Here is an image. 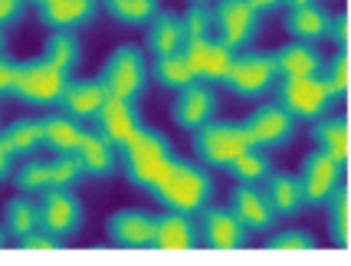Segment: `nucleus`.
Here are the masks:
<instances>
[{
    "label": "nucleus",
    "instance_id": "f257e3e1",
    "mask_svg": "<svg viewBox=\"0 0 351 266\" xmlns=\"http://www.w3.org/2000/svg\"><path fill=\"white\" fill-rule=\"evenodd\" d=\"M154 201L165 210L174 214H197L200 207H207L214 197V178L200 161H187V158H174L168 165V171L154 181V188L148 191Z\"/></svg>",
    "mask_w": 351,
    "mask_h": 266
},
{
    "label": "nucleus",
    "instance_id": "f03ea898",
    "mask_svg": "<svg viewBox=\"0 0 351 266\" xmlns=\"http://www.w3.org/2000/svg\"><path fill=\"white\" fill-rule=\"evenodd\" d=\"M174 158H178L174 145L158 128L141 125L135 138L119 152V165H122L125 178H128V184L135 191H152L154 181L168 171V165Z\"/></svg>",
    "mask_w": 351,
    "mask_h": 266
},
{
    "label": "nucleus",
    "instance_id": "7ed1b4c3",
    "mask_svg": "<svg viewBox=\"0 0 351 266\" xmlns=\"http://www.w3.org/2000/svg\"><path fill=\"white\" fill-rule=\"evenodd\" d=\"M99 82L108 95L115 99H128V102H141L148 93V56L138 43H122L106 56V63L99 69Z\"/></svg>",
    "mask_w": 351,
    "mask_h": 266
},
{
    "label": "nucleus",
    "instance_id": "20e7f679",
    "mask_svg": "<svg viewBox=\"0 0 351 266\" xmlns=\"http://www.w3.org/2000/svg\"><path fill=\"white\" fill-rule=\"evenodd\" d=\"M73 73H66L60 66H53L46 56L40 60H16V73H14V89L10 95H16L20 102L27 106H40V109H53L60 106L62 93L69 86Z\"/></svg>",
    "mask_w": 351,
    "mask_h": 266
},
{
    "label": "nucleus",
    "instance_id": "39448f33",
    "mask_svg": "<svg viewBox=\"0 0 351 266\" xmlns=\"http://www.w3.org/2000/svg\"><path fill=\"white\" fill-rule=\"evenodd\" d=\"M191 145H194V155L200 158L204 168H230V161L240 152L253 148V138H250L243 122L210 119L191 132Z\"/></svg>",
    "mask_w": 351,
    "mask_h": 266
},
{
    "label": "nucleus",
    "instance_id": "423d86ee",
    "mask_svg": "<svg viewBox=\"0 0 351 266\" xmlns=\"http://www.w3.org/2000/svg\"><path fill=\"white\" fill-rule=\"evenodd\" d=\"M276 106L289 112L295 122H315L328 115L338 99L322 82V76H279L273 86Z\"/></svg>",
    "mask_w": 351,
    "mask_h": 266
},
{
    "label": "nucleus",
    "instance_id": "0eeeda50",
    "mask_svg": "<svg viewBox=\"0 0 351 266\" xmlns=\"http://www.w3.org/2000/svg\"><path fill=\"white\" fill-rule=\"evenodd\" d=\"M276 79L279 73L273 66V53H233V63L220 86H227L237 99H260L273 93Z\"/></svg>",
    "mask_w": 351,
    "mask_h": 266
},
{
    "label": "nucleus",
    "instance_id": "6e6552de",
    "mask_svg": "<svg viewBox=\"0 0 351 266\" xmlns=\"http://www.w3.org/2000/svg\"><path fill=\"white\" fill-rule=\"evenodd\" d=\"M214 14V33L217 40L230 47L233 53L246 49L256 36H260V20L263 16L246 3V0H214L210 3Z\"/></svg>",
    "mask_w": 351,
    "mask_h": 266
},
{
    "label": "nucleus",
    "instance_id": "1a4fd4ad",
    "mask_svg": "<svg viewBox=\"0 0 351 266\" xmlns=\"http://www.w3.org/2000/svg\"><path fill=\"white\" fill-rule=\"evenodd\" d=\"M82 201L73 188H49L40 194V227L56 237H73L82 227Z\"/></svg>",
    "mask_w": 351,
    "mask_h": 266
},
{
    "label": "nucleus",
    "instance_id": "9d476101",
    "mask_svg": "<svg viewBox=\"0 0 351 266\" xmlns=\"http://www.w3.org/2000/svg\"><path fill=\"white\" fill-rule=\"evenodd\" d=\"M194 223H197L200 243H207L210 250H243L246 247L243 223L233 217L230 207L207 204V207H200L194 214Z\"/></svg>",
    "mask_w": 351,
    "mask_h": 266
},
{
    "label": "nucleus",
    "instance_id": "9b49d317",
    "mask_svg": "<svg viewBox=\"0 0 351 266\" xmlns=\"http://www.w3.org/2000/svg\"><path fill=\"white\" fill-rule=\"evenodd\" d=\"M181 56L191 76L197 82H207V86H217L223 82L230 63H233V49L223 47L220 40H210V36H200V40H184Z\"/></svg>",
    "mask_w": 351,
    "mask_h": 266
},
{
    "label": "nucleus",
    "instance_id": "f8f14e48",
    "mask_svg": "<svg viewBox=\"0 0 351 266\" xmlns=\"http://www.w3.org/2000/svg\"><path fill=\"white\" fill-rule=\"evenodd\" d=\"M246 132H250V138L256 148L263 152H273V148H286L292 138H295V119H292L289 112L282 109V106H260V109H253L246 115Z\"/></svg>",
    "mask_w": 351,
    "mask_h": 266
},
{
    "label": "nucleus",
    "instance_id": "ddd939ff",
    "mask_svg": "<svg viewBox=\"0 0 351 266\" xmlns=\"http://www.w3.org/2000/svg\"><path fill=\"white\" fill-rule=\"evenodd\" d=\"M341 165L335 158H328L325 152L312 148L306 158H302V168H299V184H302V201L312 204V207H325L328 194L341 184Z\"/></svg>",
    "mask_w": 351,
    "mask_h": 266
},
{
    "label": "nucleus",
    "instance_id": "4468645a",
    "mask_svg": "<svg viewBox=\"0 0 351 266\" xmlns=\"http://www.w3.org/2000/svg\"><path fill=\"white\" fill-rule=\"evenodd\" d=\"M95 132L108 141V145H115V152H122L128 141L138 135V128H141V115H138V102H128V99H115V95H108L106 102H102V109L95 112Z\"/></svg>",
    "mask_w": 351,
    "mask_h": 266
},
{
    "label": "nucleus",
    "instance_id": "2eb2a0df",
    "mask_svg": "<svg viewBox=\"0 0 351 266\" xmlns=\"http://www.w3.org/2000/svg\"><path fill=\"white\" fill-rule=\"evenodd\" d=\"M227 207L233 210V217L243 223L246 234H269L276 227V220H279L260 184H237L230 191Z\"/></svg>",
    "mask_w": 351,
    "mask_h": 266
},
{
    "label": "nucleus",
    "instance_id": "dca6fc26",
    "mask_svg": "<svg viewBox=\"0 0 351 266\" xmlns=\"http://www.w3.org/2000/svg\"><path fill=\"white\" fill-rule=\"evenodd\" d=\"M217 112V93L214 86H207V82H191V86H184L178 99H174V109H171V119H174V125L184 128V132H194L200 128L204 122H210Z\"/></svg>",
    "mask_w": 351,
    "mask_h": 266
},
{
    "label": "nucleus",
    "instance_id": "f3484780",
    "mask_svg": "<svg viewBox=\"0 0 351 266\" xmlns=\"http://www.w3.org/2000/svg\"><path fill=\"white\" fill-rule=\"evenodd\" d=\"M106 237L115 247H128V250H148L154 240V217L145 210H115L106 220Z\"/></svg>",
    "mask_w": 351,
    "mask_h": 266
},
{
    "label": "nucleus",
    "instance_id": "a211bd4d",
    "mask_svg": "<svg viewBox=\"0 0 351 266\" xmlns=\"http://www.w3.org/2000/svg\"><path fill=\"white\" fill-rule=\"evenodd\" d=\"M99 14V3L95 0H43L36 7L40 23L49 30H79L92 23Z\"/></svg>",
    "mask_w": 351,
    "mask_h": 266
},
{
    "label": "nucleus",
    "instance_id": "6ab92c4d",
    "mask_svg": "<svg viewBox=\"0 0 351 266\" xmlns=\"http://www.w3.org/2000/svg\"><path fill=\"white\" fill-rule=\"evenodd\" d=\"M200 243L197 223L191 214H174L165 210L161 217H154V240L152 247L158 250H194Z\"/></svg>",
    "mask_w": 351,
    "mask_h": 266
},
{
    "label": "nucleus",
    "instance_id": "aec40b11",
    "mask_svg": "<svg viewBox=\"0 0 351 266\" xmlns=\"http://www.w3.org/2000/svg\"><path fill=\"white\" fill-rule=\"evenodd\" d=\"M273 66L279 76H319L325 60L315 43H302V40H289L273 53Z\"/></svg>",
    "mask_w": 351,
    "mask_h": 266
},
{
    "label": "nucleus",
    "instance_id": "412c9836",
    "mask_svg": "<svg viewBox=\"0 0 351 266\" xmlns=\"http://www.w3.org/2000/svg\"><path fill=\"white\" fill-rule=\"evenodd\" d=\"M106 99H108V93L102 89L99 79H69V86H66V93H62L60 106L66 115H73L79 122H92Z\"/></svg>",
    "mask_w": 351,
    "mask_h": 266
},
{
    "label": "nucleus",
    "instance_id": "4be33fe9",
    "mask_svg": "<svg viewBox=\"0 0 351 266\" xmlns=\"http://www.w3.org/2000/svg\"><path fill=\"white\" fill-rule=\"evenodd\" d=\"M269 207L276 210V217H295L302 210V184H299V174L289 171H269V178L260 184Z\"/></svg>",
    "mask_w": 351,
    "mask_h": 266
},
{
    "label": "nucleus",
    "instance_id": "5701e85b",
    "mask_svg": "<svg viewBox=\"0 0 351 266\" xmlns=\"http://www.w3.org/2000/svg\"><path fill=\"white\" fill-rule=\"evenodd\" d=\"M76 158L79 165H82V174L86 178H108V174L119 168V152H115V145H108L95 128H86V135L79 141L76 148Z\"/></svg>",
    "mask_w": 351,
    "mask_h": 266
},
{
    "label": "nucleus",
    "instance_id": "b1692460",
    "mask_svg": "<svg viewBox=\"0 0 351 266\" xmlns=\"http://www.w3.org/2000/svg\"><path fill=\"white\" fill-rule=\"evenodd\" d=\"M328 16L332 14L322 7L319 0L299 3V7H286V33L292 40H302V43H319V40H325Z\"/></svg>",
    "mask_w": 351,
    "mask_h": 266
},
{
    "label": "nucleus",
    "instance_id": "393cba45",
    "mask_svg": "<svg viewBox=\"0 0 351 266\" xmlns=\"http://www.w3.org/2000/svg\"><path fill=\"white\" fill-rule=\"evenodd\" d=\"M40 125H43V145L53 148L56 155H76L79 141L86 135V122H79L66 112H49L40 119Z\"/></svg>",
    "mask_w": 351,
    "mask_h": 266
},
{
    "label": "nucleus",
    "instance_id": "a878e982",
    "mask_svg": "<svg viewBox=\"0 0 351 266\" xmlns=\"http://www.w3.org/2000/svg\"><path fill=\"white\" fill-rule=\"evenodd\" d=\"M312 145L319 148V152H325L328 158H335L338 165L345 168L348 165V119L345 115H322V119H315L312 122Z\"/></svg>",
    "mask_w": 351,
    "mask_h": 266
},
{
    "label": "nucleus",
    "instance_id": "bb28decb",
    "mask_svg": "<svg viewBox=\"0 0 351 266\" xmlns=\"http://www.w3.org/2000/svg\"><path fill=\"white\" fill-rule=\"evenodd\" d=\"M181 47H184L181 14H174V10H158L154 20L148 23L145 49H148L152 56H165V53H181Z\"/></svg>",
    "mask_w": 351,
    "mask_h": 266
},
{
    "label": "nucleus",
    "instance_id": "cd10ccee",
    "mask_svg": "<svg viewBox=\"0 0 351 266\" xmlns=\"http://www.w3.org/2000/svg\"><path fill=\"white\" fill-rule=\"evenodd\" d=\"M0 214H3V230H7V237H16V240L40 227V201H33L30 194L10 197V201L3 204Z\"/></svg>",
    "mask_w": 351,
    "mask_h": 266
},
{
    "label": "nucleus",
    "instance_id": "c85d7f7f",
    "mask_svg": "<svg viewBox=\"0 0 351 266\" xmlns=\"http://www.w3.org/2000/svg\"><path fill=\"white\" fill-rule=\"evenodd\" d=\"M148 76L161 86V89H168V93H181L184 86H191L194 76H191V69L184 63L181 53H165V56H154V63L148 66Z\"/></svg>",
    "mask_w": 351,
    "mask_h": 266
},
{
    "label": "nucleus",
    "instance_id": "c756f323",
    "mask_svg": "<svg viewBox=\"0 0 351 266\" xmlns=\"http://www.w3.org/2000/svg\"><path fill=\"white\" fill-rule=\"evenodd\" d=\"M43 56L53 66H60V69H66V73H73V69L79 66V60H82V43H79L76 30H49Z\"/></svg>",
    "mask_w": 351,
    "mask_h": 266
},
{
    "label": "nucleus",
    "instance_id": "7c9ffc66",
    "mask_svg": "<svg viewBox=\"0 0 351 266\" xmlns=\"http://www.w3.org/2000/svg\"><path fill=\"white\" fill-rule=\"evenodd\" d=\"M227 171L237 178V184H263V181L269 178V171H273V165H269L266 152L253 145V148L240 152V155L230 161Z\"/></svg>",
    "mask_w": 351,
    "mask_h": 266
},
{
    "label": "nucleus",
    "instance_id": "2f4dec72",
    "mask_svg": "<svg viewBox=\"0 0 351 266\" xmlns=\"http://www.w3.org/2000/svg\"><path fill=\"white\" fill-rule=\"evenodd\" d=\"M106 14L128 27H148L161 10V0H102Z\"/></svg>",
    "mask_w": 351,
    "mask_h": 266
},
{
    "label": "nucleus",
    "instance_id": "473e14b6",
    "mask_svg": "<svg viewBox=\"0 0 351 266\" xmlns=\"http://www.w3.org/2000/svg\"><path fill=\"white\" fill-rule=\"evenodd\" d=\"M0 138L7 141V148L16 158L33 155L43 145V125H40V119H16V122H10V125L0 132Z\"/></svg>",
    "mask_w": 351,
    "mask_h": 266
},
{
    "label": "nucleus",
    "instance_id": "72a5a7b5",
    "mask_svg": "<svg viewBox=\"0 0 351 266\" xmlns=\"http://www.w3.org/2000/svg\"><path fill=\"white\" fill-rule=\"evenodd\" d=\"M14 184L20 194H30V197H40L43 191H49V161H27L20 165L14 174Z\"/></svg>",
    "mask_w": 351,
    "mask_h": 266
},
{
    "label": "nucleus",
    "instance_id": "f704fd0d",
    "mask_svg": "<svg viewBox=\"0 0 351 266\" xmlns=\"http://www.w3.org/2000/svg\"><path fill=\"white\" fill-rule=\"evenodd\" d=\"M328 214H332V237H335L338 247H348V188L338 184L332 194H328Z\"/></svg>",
    "mask_w": 351,
    "mask_h": 266
},
{
    "label": "nucleus",
    "instance_id": "c9c22d12",
    "mask_svg": "<svg viewBox=\"0 0 351 266\" xmlns=\"http://www.w3.org/2000/svg\"><path fill=\"white\" fill-rule=\"evenodd\" d=\"M181 27H184V40L210 36V33H214V14H210V3H207V0L191 3V7L181 14Z\"/></svg>",
    "mask_w": 351,
    "mask_h": 266
},
{
    "label": "nucleus",
    "instance_id": "e433bc0d",
    "mask_svg": "<svg viewBox=\"0 0 351 266\" xmlns=\"http://www.w3.org/2000/svg\"><path fill=\"white\" fill-rule=\"evenodd\" d=\"M322 82L332 89V95H335L338 102L348 95V49H338L335 53V60H328V63L322 66Z\"/></svg>",
    "mask_w": 351,
    "mask_h": 266
},
{
    "label": "nucleus",
    "instance_id": "4c0bfd02",
    "mask_svg": "<svg viewBox=\"0 0 351 266\" xmlns=\"http://www.w3.org/2000/svg\"><path fill=\"white\" fill-rule=\"evenodd\" d=\"M82 178L86 174L76 155H56L49 161V188H76Z\"/></svg>",
    "mask_w": 351,
    "mask_h": 266
},
{
    "label": "nucleus",
    "instance_id": "58836bf2",
    "mask_svg": "<svg viewBox=\"0 0 351 266\" xmlns=\"http://www.w3.org/2000/svg\"><path fill=\"white\" fill-rule=\"evenodd\" d=\"M266 250H279V253H299V250H315V237L308 230L289 227V230H279L266 240Z\"/></svg>",
    "mask_w": 351,
    "mask_h": 266
},
{
    "label": "nucleus",
    "instance_id": "ea45409f",
    "mask_svg": "<svg viewBox=\"0 0 351 266\" xmlns=\"http://www.w3.org/2000/svg\"><path fill=\"white\" fill-rule=\"evenodd\" d=\"M20 247H23V250H33V253H49V250H60L62 247V237L49 234L43 227H36V230L20 237Z\"/></svg>",
    "mask_w": 351,
    "mask_h": 266
},
{
    "label": "nucleus",
    "instance_id": "a19ab883",
    "mask_svg": "<svg viewBox=\"0 0 351 266\" xmlns=\"http://www.w3.org/2000/svg\"><path fill=\"white\" fill-rule=\"evenodd\" d=\"M325 36H328L338 49H348V14H345V10H338V14L328 16V30H325Z\"/></svg>",
    "mask_w": 351,
    "mask_h": 266
},
{
    "label": "nucleus",
    "instance_id": "79ce46f5",
    "mask_svg": "<svg viewBox=\"0 0 351 266\" xmlns=\"http://www.w3.org/2000/svg\"><path fill=\"white\" fill-rule=\"evenodd\" d=\"M14 73H16V60L0 53V99L10 95V89H14Z\"/></svg>",
    "mask_w": 351,
    "mask_h": 266
},
{
    "label": "nucleus",
    "instance_id": "37998d69",
    "mask_svg": "<svg viewBox=\"0 0 351 266\" xmlns=\"http://www.w3.org/2000/svg\"><path fill=\"white\" fill-rule=\"evenodd\" d=\"M27 10V0H0V27H10L16 23Z\"/></svg>",
    "mask_w": 351,
    "mask_h": 266
},
{
    "label": "nucleus",
    "instance_id": "c03bdc74",
    "mask_svg": "<svg viewBox=\"0 0 351 266\" xmlns=\"http://www.w3.org/2000/svg\"><path fill=\"white\" fill-rule=\"evenodd\" d=\"M14 165H16V155L7 148V141L0 138V181H7V178H10Z\"/></svg>",
    "mask_w": 351,
    "mask_h": 266
},
{
    "label": "nucleus",
    "instance_id": "a18cd8bd",
    "mask_svg": "<svg viewBox=\"0 0 351 266\" xmlns=\"http://www.w3.org/2000/svg\"><path fill=\"white\" fill-rule=\"evenodd\" d=\"M246 3H250V7H253L260 16L276 14V10H282V7H286V0H246Z\"/></svg>",
    "mask_w": 351,
    "mask_h": 266
},
{
    "label": "nucleus",
    "instance_id": "49530a36",
    "mask_svg": "<svg viewBox=\"0 0 351 266\" xmlns=\"http://www.w3.org/2000/svg\"><path fill=\"white\" fill-rule=\"evenodd\" d=\"M7 247V230H3V223H0V250Z\"/></svg>",
    "mask_w": 351,
    "mask_h": 266
},
{
    "label": "nucleus",
    "instance_id": "de8ad7c7",
    "mask_svg": "<svg viewBox=\"0 0 351 266\" xmlns=\"http://www.w3.org/2000/svg\"><path fill=\"white\" fill-rule=\"evenodd\" d=\"M7 49V33H3V27H0V53Z\"/></svg>",
    "mask_w": 351,
    "mask_h": 266
},
{
    "label": "nucleus",
    "instance_id": "09e8293b",
    "mask_svg": "<svg viewBox=\"0 0 351 266\" xmlns=\"http://www.w3.org/2000/svg\"><path fill=\"white\" fill-rule=\"evenodd\" d=\"M299 3H312V0H286V7H299Z\"/></svg>",
    "mask_w": 351,
    "mask_h": 266
},
{
    "label": "nucleus",
    "instance_id": "8fccbe9b",
    "mask_svg": "<svg viewBox=\"0 0 351 266\" xmlns=\"http://www.w3.org/2000/svg\"><path fill=\"white\" fill-rule=\"evenodd\" d=\"M27 3H36V7H40V3H43V0H27Z\"/></svg>",
    "mask_w": 351,
    "mask_h": 266
},
{
    "label": "nucleus",
    "instance_id": "3c124183",
    "mask_svg": "<svg viewBox=\"0 0 351 266\" xmlns=\"http://www.w3.org/2000/svg\"><path fill=\"white\" fill-rule=\"evenodd\" d=\"M191 3H200V0H191ZM207 3H210V0H207Z\"/></svg>",
    "mask_w": 351,
    "mask_h": 266
},
{
    "label": "nucleus",
    "instance_id": "603ef678",
    "mask_svg": "<svg viewBox=\"0 0 351 266\" xmlns=\"http://www.w3.org/2000/svg\"><path fill=\"white\" fill-rule=\"evenodd\" d=\"M95 3H102V0H95Z\"/></svg>",
    "mask_w": 351,
    "mask_h": 266
}]
</instances>
